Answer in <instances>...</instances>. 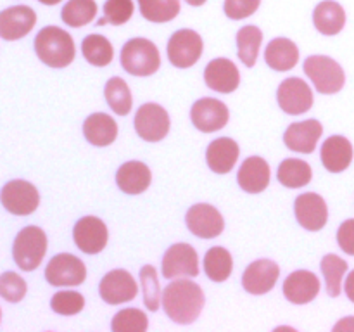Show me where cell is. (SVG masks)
Returning <instances> with one entry per match:
<instances>
[{"mask_svg":"<svg viewBox=\"0 0 354 332\" xmlns=\"http://www.w3.org/2000/svg\"><path fill=\"white\" fill-rule=\"evenodd\" d=\"M206 296L201 286L189 277L173 279L162 290L165 313L178 325H190L199 318Z\"/></svg>","mask_w":354,"mask_h":332,"instance_id":"1","label":"cell"},{"mask_svg":"<svg viewBox=\"0 0 354 332\" xmlns=\"http://www.w3.org/2000/svg\"><path fill=\"white\" fill-rule=\"evenodd\" d=\"M35 52L45 66L62 69L75 61L76 45L66 30L59 26H45L35 37Z\"/></svg>","mask_w":354,"mask_h":332,"instance_id":"2","label":"cell"},{"mask_svg":"<svg viewBox=\"0 0 354 332\" xmlns=\"http://www.w3.org/2000/svg\"><path fill=\"white\" fill-rule=\"evenodd\" d=\"M121 66L131 76H151L161 68V54L158 45L149 38H131L123 45L120 54Z\"/></svg>","mask_w":354,"mask_h":332,"instance_id":"3","label":"cell"},{"mask_svg":"<svg viewBox=\"0 0 354 332\" xmlns=\"http://www.w3.org/2000/svg\"><path fill=\"white\" fill-rule=\"evenodd\" d=\"M47 248V234L37 225H28L14 239L12 258L23 272H33L44 261Z\"/></svg>","mask_w":354,"mask_h":332,"instance_id":"4","label":"cell"},{"mask_svg":"<svg viewBox=\"0 0 354 332\" xmlns=\"http://www.w3.org/2000/svg\"><path fill=\"white\" fill-rule=\"evenodd\" d=\"M304 75L310 78L317 92L324 95H334L344 89L346 73L335 59L328 55H310L304 61Z\"/></svg>","mask_w":354,"mask_h":332,"instance_id":"5","label":"cell"},{"mask_svg":"<svg viewBox=\"0 0 354 332\" xmlns=\"http://www.w3.org/2000/svg\"><path fill=\"white\" fill-rule=\"evenodd\" d=\"M135 131L145 142H161L168 137L171 120L169 114L161 104L145 102L142 104L135 114Z\"/></svg>","mask_w":354,"mask_h":332,"instance_id":"6","label":"cell"},{"mask_svg":"<svg viewBox=\"0 0 354 332\" xmlns=\"http://www.w3.org/2000/svg\"><path fill=\"white\" fill-rule=\"evenodd\" d=\"M168 61L178 69H189L199 62L204 52V42L197 31L178 30L168 40Z\"/></svg>","mask_w":354,"mask_h":332,"instance_id":"7","label":"cell"},{"mask_svg":"<svg viewBox=\"0 0 354 332\" xmlns=\"http://www.w3.org/2000/svg\"><path fill=\"white\" fill-rule=\"evenodd\" d=\"M0 203L16 216H28L40 206V192L37 187L26 180H10L0 190Z\"/></svg>","mask_w":354,"mask_h":332,"instance_id":"8","label":"cell"},{"mask_svg":"<svg viewBox=\"0 0 354 332\" xmlns=\"http://www.w3.org/2000/svg\"><path fill=\"white\" fill-rule=\"evenodd\" d=\"M45 280L52 287H76L86 280V266L71 252H59L45 266Z\"/></svg>","mask_w":354,"mask_h":332,"instance_id":"9","label":"cell"},{"mask_svg":"<svg viewBox=\"0 0 354 332\" xmlns=\"http://www.w3.org/2000/svg\"><path fill=\"white\" fill-rule=\"evenodd\" d=\"M199 255L189 242H176L162 256L161 273L165 279H194L199 275Z\"/></svg>","mask_w":354,"mask_h":332,"instance_id":"10","label":"cell"},{"mask_svg":"<svg viewBox=\"0 0 354 332\" xmlns=\"http://www.w3.org/2000/svg\"><path fill=\"white\" fill-rule=\"evenodd\" d=\"M277 102L283 113L290 114V116H299V114L308 113L313 107V90L303 78L290 76L279 85Z\"/></svg>","mask_w":354,"mask_h":332,"instance_id":"11","label":"cell"},{"mask_svg":"<svg viewBox=\"0 0 354 332\" xmlns=\"http://www.w3.org/2000/svg\"><path fill=\"white\" fill-rule=\"evenodd\" d=\"M73 241L76 248L85 255H99L109 242V228L99 216L88 214V216L80 218L75 223Z\"/></svg>","mask_w":354,"mask_h":332,"instance_id":"12","label":"cell"},{"mask_svg":"<svg viewBox=\"0 0 354 332\" xmlns=\"http://www.w3.org/2000/svg\"><path fill=\"white\" fill-rule=\"evenodd\" d=\"M138 286L135 277L128 270L114 268L102 277L99 284V296L107 304L130 303L137 297Z\"/></svg>","mask_w":354,"mask_h":332,"instance_id":"13","label":"cell"},{"mask_svg":"<svg viewBox=\"0 0 354 332\" xmlns=\"http://www.w3.org/2000/svg\"><path fill=\"white\" fill-rule=\"evenodd\" d=\"M192 124L203 133H214L227 127L230 120V111L225 102L214 97H203L196 100L190 109Z\"/></svg>","mask_w":354,"mask_h":332,"instance_id":"14","label":"cell"},{"mask_svg":"<svg viewBox=\"0 0 354 332\" xmlns=\"http://www.w3.org/2000/svg\"><path fill=\"white\" fill-rule=\"evenodd\" d=\"M187 228L199 239H216L223 234V214L207 203H197L189 208L185 214Z\"/></svg>","mask_w":354,"mask_h":332,"instance_id":"15","label":"cell"},{"mask_svg":"<svg viewBox=\"0 0 354 332\" xmlns=\"http://www.w3.org/2000/svg\"><path fill=\"white\" fill-rule=\"evenodd\" d=\"M296 220L304 230L320 232L328 221V206L324 197L317 192H304L294 203Z\"/></svg>","mask_w":354,"mask_h":332,"instance_id":"16","label":"cell"},{"mask_svg":"<svg viewBox=\"0 0 354 332\" xmlns=\"http://www.w3.org/2000/svg\"><path fill=\"white\" fill-rule=\"evenodd\" d=\"M280 277V266L272 259H256L242 273V287L252 296L268 294L277 286Z\"/></svg>","mask_w":354,"mask_h":332,"instance_id":"17","label":"cell"},{"mask_svg":"<svg viewBox=\"0 0 354 332\" xmlns=\"http://www.w3.org/2000/svg\"><path fill=\"white\" fill-rule=\"evenodd\" d=\"M322 135H324V124L315 118L296 121V123H290L283 133V144L292 152L311 154V152L317 151Z\"/></svg>","mask_w":354,"mask_h":332,"instance_id":"18","label":"cell"},{"mask_svg":"<svg viewBox=\"0 0 354 332\" xmlns=\"http://www.w3.org/2000/svg\"><path fill=\"white\" fill-rule=\"evenodd\" d=\"M37 24V12L30 6H12L0 12V38L16 42L31 33Z\"/></svg>","mask_w":354,"mask_h":332,"instance_id":"19","label":"cell"},{"mask_svg":"<svg viewBox=\"0 0 354 332\" xmlns=\"http://www.w3.org/2000/svg\"><path fill=\"white\" fill-rule=\"evenodd\" d=\"M204 82L213 92L234 93L241 85V71L230 59L216 57L207 62L204 69Z\"/></svg>","mask_w":354,"mask_h":332,"instance_id":"20","label":"cell"},{"mask_svg":"<svg viewBox=\"0 0 354 332\" xmlns=\"http://www.w3.org/2000/svg\"><path fill=\"white\" fill-rule=\"evenodd\" d=\"M320 279L310 270H296L283 280V296L292 304H308L320 294Z\"/></svg>","mask_w":354,"mask_h":332,"instance_id":"21","label":"cell"},{"mask_svg":"<svg viewBox=\"0 0 354 332\" xmlns=\"http://www.w3.org/2000/svg\"><path fill=\"white\" fill-rule=\"evenodd\" d=\"M272 180V169L268 161L261 156H251L242 161L237 172V183L244 192L261 194L268 189Z\"/></svg>","mask_w":354,"mask_h":332,"instance_id":"22","label":"cell"},{"mask_svg":"<svg viewBox=\"0 0 354 332\" xmlns=\"http://www.w3.org/2000/svg\"><path fill=\"white\" fill-rule=\"evenodd\" d=\"M353 144L349 138L342 135H332L322 144L320 159L322 165L330 173H342L351 166L353 163Z\"/></svg>","mask_w":354,"mask_h":332,"instance_id":"23","label":"cell"},{"mask_svg":"<svg viewBox=\"0 0 354 332\" xmlns=\"http://www.w3.org/2000/svg\"><path fill=\"white\" fill-rule=\"evenodd\" d=\"M152 183V172L145 163L127 161L118 168L116 185L128 196H138L145 192Z\"/></svg>","mask_w":354,"mask_h":332,"instance_id":"24","label":"cell"},{"mask_svg":"<svg viewBox=\"0 0 354 332\" xmlns=\"http://www.w3.org/2000/svg\"><path fill=\"white\" fill-rule=\"evenodd\" d=\"M239 156H241V147L237 142L230 137L214 138L206 151V161L211 172L218 175H227L237 165Z\"/></svg>","mask_w":354,"mask_h":332,"instance_id":"25","label":"cell"},{"mask_svg":"<svg viewBox=\"0 0 354 332\" xmlns=\"http://www.w3.org/2000/svg\"><path fill=\"white\" fill-rule=\"evenodd\" d=\"M265 61L275 71H290L299 62V47L290 38H273L265 48Z\"/></svg>","mask_w":354,"mask_h":332,"instance_id":"26","label":"cell"},{"mask_svg":"<svg viewBox=\"0 0 354 332\" xmlns=\"http://www.w3.org/2000/svg\"><path fill=\"white\" fill-rule=\"evenodd\" d=\"M313 24L318 33L335 37L346 26V10L335 0H324L313 10Z\"/></svg>","mask_w":354,"mask_h":332,"instance_id":"27","label":"cell"},{"mask_svg":"<svg viewBox=\"0 0 354 332\" xmlns=\"http://www.w3.org/2000/svg\"><path fill=\"white\" fill-rule=\"evenodd\" d=\"M86 142L95 147H107L118 138V123L106 113H93L83 123Z\"/></svg>","mask_w":354,"mask_h":332,"instance_id":"28","label":"cell"},{"mask_svg":"<svg viewBox=\"0 0 354 332\" xmlns=\"http://www.w3.org/2000/svg\"><path fill=\"white\" fill-rule=\"evenodd\" d=\"M313 178V169L310 163L299 158L283 159L277 169V180L287 189H303Z\"/></svg>","mask_w":354,"mask_h":332,"instance_id":"29","label":"cell"},{"mask_svg":"<svg viewBox=\"0 0 354 332\" xmlns=\"http://www.w3.org/2000/svg\"><path fill=\"white\" fill-rule=\"evenodd\" d=\"M203 266L207 279L213 282H225L230 279L232 272H234V256L227 248L213 246L204 255Z\"/></svg>","mask_w":354,"mask_h":332,"instance_id":"30","label":"cell"},{"mask_svg":"<svg viewBox=\"0 0 354 332\" xmlns=\"http://www.w3.org/2000/svg\"><path fill=\"white\" fill-rule=\"evenodd\" d=\"M82 54L88 64L95 68H106L114 59V47L104 35H86L82 42Z\"/></svg>","mask_w":354,"mask_h":332,"instance_id":"31","label":"cell"},{"mask_svg":"<svg viewBox=\"0 0 354 332\" xmlns=\"http://www.w3.org/2000/svg\"><path fill=\"white\" fill-rule=\"evenodd\" d=\"M104 97L118 116H128L133 109V97H131L130 86L120 76H113L107 80L106 86H104Z\"/></svg>","mask_w":354,"mask_h":332,"instance_id":"32","label":"cell"},{"mask_svg":"<svg viewBox=\"0 0 354 332\" xmlns=\"http://www.w3.org/2000/svg\"><path fill=\"white\" fill-rule=\"evenodd\" d=\"M261 44L263 31L254 24L242 26L237 31V52L242 64L248 66V68H254L259 57V50H261Z\"/></svg>","mask_w":354,"mask_h":332,"instance_id":"33","label":"cell"},{"mask_svg":"<svg viewBox=\"0 0 354 332\" xmlns=\"http://www.w3.org/2000/svg\"><path fill=\"white\" fill-rule=\"evenodd\" d=\"M99 6L95 0H68L61 10L62 23L71 28H83L95 21Z\"/></svg>","mask_w":354,"mask_h":332,"instance_id":"34","label":"cell"},{"mask_svg":"<svg viewBox=\"0 0 354 332\" xmlns=\"http://www.w3.org/2000/svg\"><path fill=\"white\" fill-rule=\"evenodd\" d=\"M322 275L325 279V289L330 297L341 296L342 293V280L348 273V261L337 255H325L320 263Z\"/></svg>","mask_w":354,"mask_h":332,"instance_id":"35","label":"cell"},{"mask_svg":"<svg viewBox=\"0 0 354 332\" xmlns=\"http://www.w3.org/2000/svg\"><path fill=\"white\" fill-rule=\"evenodd\" d=\"M137 2L142 17L156 24L169 23L182 10L180 0H137Z\"/></svg>","mask_w":354,"mask_h":332,"instance_id":"36","label":"cell"},{"mask_svg":"<svg viewBox=\"0 0 354 332\" xmlns=\"http://www.w3.org/2000/svg\"><path fill=\"white\" fill-rule=\"evenodd\" d=\"M144 304L149 311H158L162 306V289L159 286V273L154 265H144L138 273Z\"/></svg>","mask_w":354,"mask_h":332,"instance_id":"37","label":"cell"},{"mask_svg":"<svg viewBox=\"0 0 354 332\" xmlns=\"http://www.w3.org/2000/svg\"><path fill=\"white\" fill-rule=\"evenodd\" d=\"M147 329V315L138 308H123L114 315L111 322V331L114 332H145Z\"/></svg>","mask_w":354,"mask_h":332,"instance_id":"38","label":"cell"},{"mask_svg":"<svg viewBox=\"0 0 354 332\" xmlns=\"http://www.w3.org/2000/svg\"><path fill=\"white\" fill-rule=\"evenodd\" d=\"M50 308L54 313L62 317H75L85 308V297L78 290H57L52 296Z\"/></svg>","mask_w":354,"mask_h":332,"instance_id":"39","label":"cell"},{"mask_svg":"<svg viewBox=\"0 0 354 332\" xmlns=\"http://www.w3.org/2000/svg\"><path fill=\"white\" fill-rule=\"evenodd\" d=\"M28 293V284L19 273L6 272L0 275V297L7 303H19Z\"/></svg>","mask_w":354,"mask_h":332,"instance_id":"40","label":"cell"},{"mask_svg":"<svg viewBox=\"0 0 354 332\" xmlns=\"http://www.w3.org/2000/svg\"><path fill=\"white\" fill-rule=\"evenodd\" d=\"M102 10L107 23L113 26H123L133 16L135 3L133 0H106Z\"/></svg>","mask_w":354,"mask_h":332,"instance_id":"41","label":"cell"},{"mask_svg":"<svg viewBox=\"0 0 354 332\" xmlns=\"http://www.w3.org/2000/svg\"><path fill=\"white\" fill-rule=\"evenodd\" d=\"M259 6H261V0H225L223 10L230 19L242 21L258 12Z\"/></svg>","mask_w":354,"mask_h":332,"instance_id":"42","label":"cell"},{"mask_svg":"<svg viewBox=\"0 0 354 332\" xmlns=\"http://www.w3.org/2000/svg\"><path fill=\"white\" fill-rule=\"evenodd\" d=\"M337 244L346 255L354 256V218L341 223L337 230Z\"/></svg>","mask_w":354,"mask_h":332,"instance_id":"43","label":"cell"},{"mask_svg":"<svg viewBox=\"0 0 354 332\" xmlns=\"http://www.w3.org/2000/svg\"><path fill=\"white\" fill-rule=\"evenodd\" d=\"M334 331H354V317H346L334 325Z\"/></svg>","mask_w":354,"mask_h":332,"instance_id":"44","label":"cell"},{"mask_svg":"<svg viewBox=\"0 0 354 332\" xmlns=\"http://www.w3.org/2000/svg\"><path fill=\"white\" fill-rule=\"evenodd\" d=\"M344 290H346V296L349 297V301L354 303V270L346 277V282H344Z\"/></svg>","mask_w":354,"mask_h":332,"instance_id":"45","label":"cell"},{"mask_svg":"<svg viewBox=\"0 0 354 332\" xmlns=\"http://www.w3.org/2000/svg\"><path fill=\"white\" fill-rule=\"evenodd\" d=\"M183 2H187L189 6H192V7H201V6H204L207 0H183Z\"/></svg>","mask_w":354,"mask_h":332,"instance_id":"46","label":"cell"},{"mask_svg":"<svg viewBox=\"0 0 354 332\" xmlns=\"http://www.w3.org/2000/svg\"><path fill=\"white\" fill-rule=\"evenodd\" d=\"M40 3H44V6H57V3H61L62 0H38Z\"/></svg>","mask_w":354,"mask_h":332,"instance_id":"47","label":"cell"},{"mask_svg":"<svg viewBox=\"0 0 354 332\" xmlns=\"http://www.w3.org/2000/svg\"><path fill=\"white\" fill-rule=\"evenodd\" d=\"M0 322H2V310H0Z\"/></svg>","mask_w":354,"mask_h":332,"instance_id":"48","label":"cell"}]
</instances>
